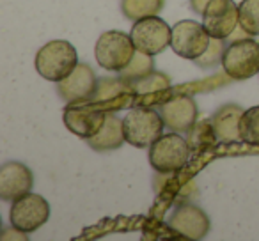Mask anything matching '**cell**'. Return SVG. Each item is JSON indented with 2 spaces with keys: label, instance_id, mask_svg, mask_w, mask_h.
<instances>
[{
  "label": "cell",
  "instance_id": "obj_1",
  "mask_svg": "<svg viewBox=\"0 0 259 241\" xmlns=\"http://www.w3.org/2000/svg\"><path fill=\"white\" fill-rule=\"evenodd\" d=\"M78 66V55L69 41L55 39L39 48L36 54V69L45 80L61 82Z\"/></svg>",
  "mask_w": 259,
  "mask_h": 241
},
{
  "label": "cell",
  "instance_id": "obj_2",
  "mask_svg": "<svg viewBox=\"0 0 259 241\" xmlns=\"http://www.w3.org/2000/svg\"><path fill=\"white\" fill-rule=\"evenodd\" d=\"M124 138L130 146L137 149L151 148L153 142L162 137L163 123L162 114L148 107H135L122 117Z\"/></svg>",
  "mask_w": 259,
  "mask_h": 241
},
{
  "label": "cell",
  "instance_id": "obj_3",
  "mask_svg": "<svg viewBox=\"0 0 259 241\" xmlns=\"http://www.w3.org/2000/svg\"><path fill=\"white\" fill-rule=\"evenodd\" d=\"M137 48L134 44L132 36L121 30H108L103 32L96 41L94 55L98 64L107 71L119 73L132 62Z\"/></svg>",
  "mask_w": 259,
  "mask_h": 241
},
{
  "label": "cell",
  "instance_id": "obj_4",
  "mask_svg": "<svg viewBox=\"0 0 259 241\" xmlns=\"http://www.w3.org/2000/svg\"><path fill=\"white\" fill-rule=\"evenodd\" d=\"M188 158H190V146L187 138L176 131L162 135L149 148V163L158 174H172L185 169Z\"/></svg>",
  "mask_w": 259,
  "mask_h": 241
},
{
  "label": "cell",
  "instance_id": "obj_5",
  "mask_svg": "<svg viewBox=\"0 0 259 241\" xmlns=\"http://www.w3.org/2000/svg\"><path fill=\"white\" fill-rule=\"evenodd\" d=\"M222 68L233 80H248L259 73V43L255 39H236L226 48Z\"/></svg>",
  "mask_w": 259,
  "mask_h": 241
},
{
  "label": "cell",
  "instance_id": "obj_6",
  "mask_svg": "<svg viewBox=\"0 0 259 241\" xmlns=\"http://www.w3.org/2000/svg\"><path fill=\"white\" fill-rule=\"evenodd\" d=\"M107 114L108 112L105 108H101L98 103L85 100L69 103L64 108L62 119H64L66 128L71 133L87 140V138L94 137L101 130V126L105 124V119H107Z\"/></svg>",
  "mask_w": 259,
  "mask_h": 241
},
{
  "label": "cell",
  "instance_id": "obj_7",
  "mask_svg": "<svg viewBox=\"0 0 259 241\" xmlns=\"http://www.w3.org/2000/svg\"><path fill=\"white\" fill-rule=\"evenodd\" d=\"M211 36L204 25L194 20H181L172 27L170 34V48L176 55L188 61L199 59L209 46Z\"/></svg>",
  "mask_w": 259,
  "mask_h": 241
},
{
  "label": "cell",
  "instance_id": "obj_8",
  "mask_svg": "<svg viewBox=\"0 0 259 241\" xmlns=\"http://www.w3.org/2000/svg\"><path fill=\"white\" fill-rule=\"evenodd\" d=\"M50 218V204L39 194H27L23 197L16 199L9 211L11 225L20 229L22 232H36L39 227H43Z\"/></svg>",
  "mask_w": 259,
  "mask_h": 241
},
{
  "label": "cell",
  "instance_id": "obj_9",
  "mask_svg": "<svg viewBox=\"0 0 259 241\" xmlns=\"http://www.w3.org/2000/svg\"><path fill=\"white\" fill-rule=\"evenodd\" d=\"M170 34L172 29L158 15L137 20L130 30L135 48L148 55L162 54L170 44Z\"/></svg>",
  "mask_w": 259,
  "mask_h": 241
},
{
  "label": "cell",
  "instance_id": "obj_10",
  "mask_svg": "<svg viewBox=\"0 0 259 241\" xmlns=\"http://www.w3.org/2000/svg\"><path fill=\"white\" fill-rule=\"evenodd\" d=\"M202 25L211 37L227 39L240 25V6L234 0H211L202 13Z\"/></svg>",
  "mask_w": 259,
  "mask_h": 241
},
{
  "label": "cell",
  "instance_id": "obj_11",
  "mask_svg": "<svg viewBox=\"0 0 259 241\" xmlns=\"http://www.w3.org/2000/svg\"><path fill=\"white\" fill-rule=\"evenodd\" d=\"M169 227L178 232L180 236H185L188 239H204L209 232V218L199 206L190 202H181L176 206L169 218Z\"/></svg>",
  "mask_w": 259,
  "mask_h": 241
},
{
  "label": "cell",
  "instance_id": "obj_12",
  "mask_svg": "<svg viewBox=\"0 0 259 241\" xmlns=\"http://www.w3.org/2000/svg\"><path fill=\"white\" fill-rule=\"evenodd\" d=\"M160 114L165 126L176 133H188L197 123V105L194 98L187 94H178L160 105Z\"/></svg>",
  "mask_w": 259,
  "mask_h": 241
},
{
  "label": "cell",
  "instance_id": "obj_13",
  "mask_svg": "<svg viewBox=\"0 0 259 241\" xmlns=\"http://www.w3.org/2000/svg\"><path fill=\"white\" fill-rule=\"evenodd\" d=\"M135 96H137V92L134 90L132 83H128L117 75L98 80L96 92L93 94L91 101L98 103L107 112H117L134 103Z\"/></svg>",
  "mask_w": 259,
  "mask_h": 241
},
{
  "label": "cell",
  "instance_id": "obj_14",
  "mask_svg": "<svg viewBox=\"0 0 259 241\" xmlns=\"http://www.w3.org/2000/svg\"><path fill=\"white\" fill-rule=\"evenodd\" d=\"M98 78L94 75L93 68L83 62H78L75 69L66 76L64 80L57 82V94L66 103L91 100L96 92Z\"/></svg>",
  "mask_w": 259,
  "mask_h": 241
},
{
  "label": "cell",
  "instance_id": "obj_15",
  "mask_svg": "<svg viewBox=\"0 0 259 241\" xmlns=\"http://www.w3.org/2000/svg\"><path fill=\"white\" fill-rule=\"evenodd\" d=\"M34 186V174L22 162H6L0 167V199L15 202L30 194Z\"/></svg>",
  "mask_w": 259,
  "mask_h": 241
},
{
  "label": "cell",
  "instance_id": "obj_16",
  "mask_svg": "<svg viewBox=\"0 0 259 241\" xmlns=\"http://www.w3.org/2000/svg\"><path fill=\"white\" fill-rule=\"evenodd\" d=\"M245 110H241L238 105L227 103L222 105L219 110L213 114L211 126L215 130V135L220 144H233V142H241L240 137V119Z\"/></svg>",
  "mask_w": 259,
  "mask_h": 241
},
{
  "label": "cell",
  "instance_id": "obj_17",
  "mask_svg": "<svg viewBox=\"0 0 259 241\" xmlns=\"http://www.w3.org/2000/svg\"><path fill=\"white\" fill-rule=\"evenodd\" d=\"M126 142L122 117H119L117 112H108L105 124L94 137L87 138V146L94 151H114L119 149Z\"/></svg>",
  "mask_w": 259,
  "mask_h": 241
},
{
  "label": "cell",
  "instance_id": "obj_18",
  "mask_svg": "<svg viewBox=\"0 0 259 241\" xmlns=\"http://www.w3.org/2000/svg\"><path fill=\"white\" fill-rule=\"evenodd\" d=\"M185 138H187L188 146H190V151H195V153L211 149L213 146L219 144V138H217L215 130H213V126H211V121L195 123Z\"/></svg>",
  "mask_w": 259,
  "mask_h": 241
},
{
  "label": "cell",
  "instance_id": "obj_19",
  "mask_svg": "<svg viewBox=\"0 0 259 241\" xmlns=\"http://www.w3.org/2000/svg\"><path fill=\"white\" fill-rule=\"evenodd\" d=\"M165 0H121V11L128 20H142L156 16L163 9Z\"/></svg>",
  "mask_w": 259,
  "mask_h": 241
},
{
  "label": "cell",
  "instance_id": "obj_20",
  "mask_svg": "<svg viewBox=\"0 0 259 241\" xmlns=\"http://www.w3.org/2000/svg\"><path fill=\"white\" fill-rule=\"evenodd\" d=\"M151 71H155V62H153V55H148L144 52H139L134 55L132 62L126 66L122 71H119L117 75L121 76L122 80H126L128 83H134L137 80L148 76Z\"/></svg>",
  "mask_w": 259,
  "mask_h": 241
},
{
  "label": "cell",
  "instance_id": "obj_21",
  "mask_svg": "<svg viewBox=\"0 0 259 241\" xmlns=\"http://www.w3.org/2000/svg\"><path fill=\"white\" fill-rule=\"evenodd\" d=\"M240 137L245 144L259 148V105L243 112L240 119Z\"/></svg>",
  "mask_w": 259,
  "mask_h": 241
},
{
  "label": "cell",
  "instance_id": "obj_22",
  "mask_svg": "<svg viewBox=\"0 0 259 241\" xmlns=\"http://www.w3.org/2000/svg\"><path fill=\"white\" fill-rule=\"evenodd\" d=\"M172 85L170 78L162 71H151L148 76L137 80V82L132 83L134 90L137 92V96L141 94H151V92H162V90H167Z\"/></svg>",
  "mask_w": 259,
  "mask_h": 241
},
{
  "label": "cell",
  "instance_id": "obj_23",
  "mask_svg": "<svg viewBox=\"0 0 259 241\" xmlns=\"http://www.w3.org/2000/svg\"><path fill=\"white\" fill-rule=\"evenodd\" d=\"M240 27L248 36H259V0H243L240 4Z\"/></svg>",
  "mask_w": 259,
  "mask_h": 241
},
{
  "label": "cell",
  "instance_id": "obj_24",
  "mask_svg": "<svg viewBox=\"0 0 259 241\" xmlns=\"http://www.w3.org/2000/svg\"><path fill=\"white\" fill-rule=\"evenodd\" d=\"M226 39H219V37H211L209 41V46L204 54L199 59H195V64L201 66V68H215V66L222 64L224 54H226Z\"/></svg>",
  "mask_w": 259,
  "mask_h": 241
},
{
  "label": "cell",
  "instance_id": "obj_25",
  "mask_svg": "<svg viewBox=\"0 0 259 241\" xmlns=\"http://www.w3.org/2000/svg\"><path fill=\"white\" fill-rule=\"evenodd\" d=\"M211 0H190V6H192V11L197 13V15H202L206 9V6L209 4Z\"/></svg>",
  "mask_w": 259,
  "mask_h": 241
}]
</instances>
